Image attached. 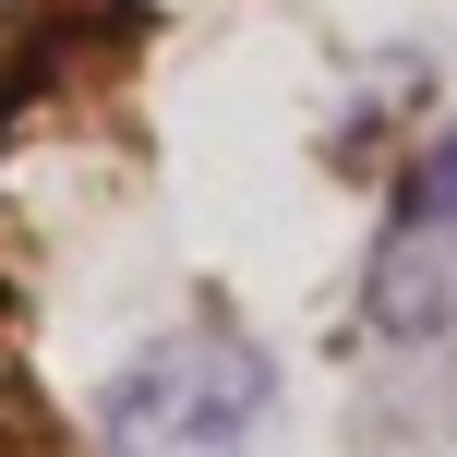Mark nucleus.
I'll use <instances>...</instances> for the list:
<instances>
[{
	"label": "nucleus",
	"instance_id": "nucleus-2",
	"mask_svg": "<svg viewBox=\"0 0 457 457\" xmlns=\"http://www.w3.org/2000/svg\"><path fill=\"white\" fill-rule=\"evenodd\" d=\"M361 313L386 325V337H445V325H457V120L434 133V157L410 169L386 241H373Z\"/></svg>",
	"mask_w": 457,
	"mask_h": 457
},
{
	"label": "nucleus",
	"instance_id": "nucleus-1",
	"mask_svg": "<svg viewBox=\"0 0 457 457\" xmlns=\"http://www.w3.org/2000/svg\"><path fill=\"white\" fill-rule=\"evenodd\" d=\"M96 434L109 457H289V410H277V361L241 325H181L109 386Z\"/></svg>",
	"mask_w": 457,
	"mask_h": 457
}]
</instances>
